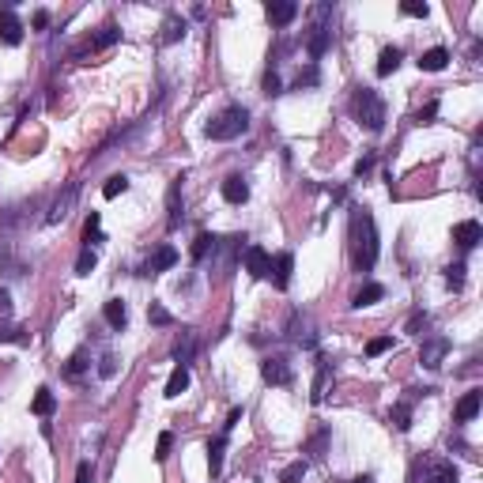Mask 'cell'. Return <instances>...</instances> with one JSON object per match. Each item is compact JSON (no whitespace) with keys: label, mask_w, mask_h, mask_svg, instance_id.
<instances>
[{"label":"cell","mask_w":483,"mask_h":483,"mask_svg":"<svg viewBox=\"0 0 483 483\" xmlns=\"http://www.w3.org/2000/svg\"><path fill=\"white\" fill-rule=\"evenodd\" d=\"M423 325H426V313H412V317H408V333H420Z\"/></svg>","instance_id":"49"},{"label":"cell","mask_w":483,"mask_h":483,"mask_svg":"<svg viewBox=\"0 0 483 483\" xmlns=\"http://www.w3.org/2000/svg\"><path fill=\"white\" fill-rule=\"evenodd\" d=\"M370 170H374V155H362L359 163H355V174L362 178V174H370Z\"/></svg>","instance_id":"46"},{"label":"cell","mask_w":483,"mask_h":483,"mask_svg":"<svg viewBox=\"0 0 483 483\" xmlns=\"http://www.w3.org/2000/svg\"><path fill=\"white\" fill-rule=\"evenodd\" d=\"M393 348V336H374V340L366 344V355L374 359V355H385V351Z\"/></svg>","instance_id":"39"},{"label":"cell","mask_w":483,"mask_h":483,"mask_svg":"<svg viewBox=\"0 0 483 483\" xmlns=\"http://www.w3.org/2000/svg\"><path fill=\"white\" fill-rule=\"evenodd\" d=\"M453 241H457L461 249H472V246H480V241H483V227H480L476 219H461V223L453 227Z\"/></svg>","instance_id":"11"},{"label":"cell","mask_w":483,"mask_h":483,"mask_svg":"<svg viewBox=\"0 0 483 483\" xmlns=\"http://www.w3.org/2000/svg\"><path fill=\"white\" fill-rule=\"evenodd\" d=\"M313 83H317V68H306L299 76V91H302V87H313Z\"/></svg>","instance_id":"45"},{"label":"cell","mask_w":483,"mask_h":483,"mask_svg":"<svg viewBox=\"0 0 483 483\" xmlns=\"http://www.w3.org/2000/svg\"><path fill=\"white\" fill-rule=\"evenodd\" d=\"M189 389V366H174V374L166 377V397H181Z\"/></svg>","instance_id":"25"},{"label":"cell","mask_w":483,"mask_h":483,"mask_svg":"<svg viewBox=\"0 0 483 483\" xmlns=\"http://www.w3.org/2000/svg\"><path fill=\"white\" fill-rule=\"evenodd\" d=\"M328 382H333V370H328V362H317V377H313V393H310L313 404H321V400L328 397Z\"/></svg>","instance_id":"19"},{"label":"cell","mask_w":483,"mask_h":483,"mask_svg":"<svg viewBox=\"0 0 483 483\" xmlns=\"http://www.w3.org/2000/svg\"><path fill=\"white\" fill-rule=\"evenodd\" d=\"M389 423L397 426V431H412V404H393V412H389Z\"/></svg>","instance_id":"26"},{"label":"cell","mask_w":483,"mask_h":483,"mask_svg":"<svg viewBox=\"0 0 483 483\" xmlns=\"http://www.w3.org/2000/svg\"><path fill=\"white\" fill-rule=\"evenodd\" d=\"M249 128V110L246 106H227L223 114H215L212 121L204 125V136L208 140H235Z\"/></svg>","instance_id":"2"},{"label":"cell","mask_w":483,"mask_h":483,"mask_svg":"<svg viewBox=\"0 0 483 483\" xmlns=\"http://www.w3.org/2000/svg\"><path fill=\"white\" fill-rule=\"evenodd\" d=\"M125 189H128V178H125V174H114V178H106V185H102V197L114 200V197H121Z\"/></svg>","instance_id":"33"},{"label":"cell","mask_w":483,"mask_h":483,"mask_svg":"<svg viewBox=\"0 0 483 483\" xmlns=\"http://www.w3.org/2000/svg\"><path fill=\"white\" fill-rule=\"evenodd\" d=\"M170 446H174V434L163 431V434H159V442H155V457H159V461H166V457H170Z\"/></svg>","instance_id":"41"},{"label":"cell","mask_w":483,"mask_h":483,"mask_svg":"<svg viewBox=\"0 0 483 483\" xmlns=\"http://www.w3.org/2000/svg\"><path fill=\"white\" fill-rule=\"evenodd\" d=\"M0 340H4V344H27L30 336L23 333V328H12V325H8V328H0Z\"/></svg>","instance_id":"42"},{"label":"cell","mask_w":483,"mask_h":483,"mask_svg":"<svg viewBox=\"0 0 483 483\" xmlns=\"http://www.w3.org/2000/svg\"><path fill=\"white\" fill-rule=\"evenodd\" d=\"M264 95H268V99H272V95H284V83H279V76H276V72H264Z\"/></svg>","instance_id":"43"},{"label":"cell","mask_w":483,"mask_h":483,"mask_svg":"<svg viewBox=\"0 0 483 483\" xmlns=\"http://www.w3.org/2000/svg\"><path fill=\"white\" fill-rule=\"evenodd\" d=\"M223 200H227V204H246L249 200V185H246L241 174H230V178L223 181Z\"/></svg>","instance_id":"14"},{"label":"cell","mask_w":483,"mask_h":483,"mask_svg":"<svg viewBox=\"0 0 483 483\" xmlns=\"http://www.w3.org/2000/svg\"><path fill=\"white\" fill-rule=\"evenodd\" d=\"M223 449H227V434H219V438L208 442V469H212V476L223 472Z\"/></svg>","instance_id":"22"},{"label":"cell","mask_w":483,"mask_h":483,"mask_svg":"<svg viewBox=\"0 0 483 483\" xmlns=\"http://www.w3.org/2000/svg\"><path fill=\"white\" fill-rule=\"evenodd\" d=\"M382 295H385L382 284H366V287H359V291L351 295V306H355V310H362V306H374Z\"/></svg>","instance_id":"24"},{"label":"cell","mask_w":483,"mask_h":483,"mask_svg":"<svg viewBox=\"0 0 483 483\" xmlns=\"http://www.w3.org/2000/svg\"><path fill=\"white\" fill-rule=\"evenodd\" d=\"M12 313V295H8V287H0V317H8Z\"/></svg>","instance_id":"48"},{"label":"cell","mask_w":483,"mask_h":483,"mask_svg":"<svg viewBox=\"0 0 483 483\" xmlns=\"http://www.w3.org/2000/svg\"><path fill=\"white\" fill-rule=\"evenodd\" d=\"M449 64V50L446 46H434V50H426L423 57H420V68L423 72H442Z\"/></svg>","instance_id":"18"},{"label":"cell","mask_w":483,"mask_h":483,"mask_svg":"<svg viewBox=\"0 0 483 483\" xmlns=\"http://www.w3.org/2000/svg\"><path fill=\"white\" fill-rule=\"evenodd\" d=\"M0 42L4 46H19L23 42V23L12 8H0Z\"/></svg>","instance_id":"9"},{"label":"cell","mask_w":483,"mask_h":483,"mask_svg":"<svg viewBox=\"0 0 483 483\" xmlns=\"http://www.w3.org/2000/svg\"><path fill=\"white\" fill-rule=\"evenodd\" d=\"M178 197H181V178H174L170 185V193H166V208H170V215H166V227H178V219H181V204H178Z\"/></svg>","instance_id":"23"},{"label":"cell","mask_w":483,"mask_h":483,"mask_svg":"<svg viewBox=\"0 0 483 483\" xmlns=\"http://www.w3.org/2000/svg\"><path fill=\"white\" fill-rule=\"evenodd\" d=\"M351 483H374V480H370V476H359V480H351Z\"/></svg>","instance_id":"52"},{"label":"cell","mask_w":483,"mask_h":483,"mask_svg":"<svg viewBox=\"0 0 483 483\" xmlns=\"http://www.w3.org/2000/svg\"><path fill=\"white\" fill-rule=\"evenodd\" d=\"M351 261L359 272H370L377 264V230H374V215L366 208L351 212Z\"/></svg>","instance_id":"1"},{"label":"cell","mask_w":483,"mask_h":483,"mask_svg":"<svg viewBox=\"0 0 483 483\" xmlns=\"http://www.w3.org/2000/svg\"><path fill=\"white\" fill-rule=\"evenodd\" d=\"M325 446H328V431H325V426H317V431L310 434V442H306V453L321 461V457H325Z\"/></svg>","instance_id":"28"},{"label":"cell","mask_w":483,"mask_h":483,"mask_svg":"<svg viewBox=\"0 0 483 483\" xmlns=\"http://www.w3.org/2000/svg\"><path fill=\"white\" fill-rule=\"evenodd\" d=\"M480 404H483V393H476V389H472V393H464V397L461 400H457V423H472V420H476V415H480Z\"/></svg>","instance_id":"13"},{"label":"cell","mask_w":483,"mask_h":483,"mask_svg":"<svg viewBox=\"0 0 483 483\" xmlns=\"http://www.w3.org/2000/svg\"><path fill=\"white\" fill-rule=\"evenodd\" d=\"M291 272H295V257L287 253H276L272 257V264H268V276H272V284L279 287V291H287V287H291Z\"/></svg>","instance_id":"6"},{"label":"cell","mask_w":483,"mask_h":483,"mask_svg":"<svg viewBox=\"0 0 483 483\" xmlns=\"http://www.w3.org/2000/svg\"><path fill=\"white\" fill-rule=\"evenodd\" d=\"M193 351H197V340H193V333H185L178 344H174V359H178V366H185V362L193 359Z\"/></svg>","instance_id":"31"},{"label":"cell","mask_w":483,"mask_h":483,"mask_svg":"<svg viewBox=\"0 0 483 483\" xmlns=\"http://www.w3.org/2000/svg\"><path fill=\"white\" fill-rule=\"evenodd\" d=\"M328 42H333V30H328V27H313V30H310V38H306V53H310V57L317 61L321 53L328 50Z\"/></svg>","instance_id":"16"},{"label":"cell","mask_w":483,"mask_h":483,"mask_svg":"<svg viewBox=\"0 0 483 483\" xmlns=\"http://www.w3.org/2000/svg\"><path fill=\"white\" fill-rule=\"evenodd\" d=\"M351 110H355V117H359L362 128H370V132H382V128H385V102H382V95H377V91L359 87Z\"/></svg>","instance_id":"3"},{"label":"cell","mask_w":483,"mask_h":483,"mask_svg":"<svg viewBox=\"0 0 483 483\" xmlns=\"http://www.w3.org/2000/svg\"><path fill=\"white\" fill-rule=\"evenodd\" d=\"M412 483H461L453 461H442V457H420L412 469Z\"/></svg>","instance_id":"4"},{"label":"cell","mask_w":483,"mask_h":483,"mask_svg":"<svg viewBox=\"0 0 483 483\" xmlns=\"http://www.w3.org/2000/svg\"><path fill=\"white\" fill-rule=\"evenodd\" d=\"M114 362H117L114 355H106V359H102V362H99V374H102V377H114V370H117V366H114Z\"/></svg>","instance_id":"47"},{"label":"cell","mask_w":483,"mask_h":483,"mask_svg":"<svg viewBox=\"0 0 483 483\" xmlns=\"http://www.w3.org/2000/svg\"><path fill=\"white\" fill-rule=\"evenodd\" d=\"M76 483H95V469H91V461H79V469H76Z\"/></svg>","instance_id":"44"},{"label":"cell","mask_w":483,"mask_h":483,"mask_svg":"<svg viewBox=\"0 0 483 483\" xmlns=\"http://www.w3.org/2000/svg\"><path fill=\"white\" fill-rule=\"evenodd\" d=\"M400 12L412 15V19H426V15H431V8L420 4V0H404V4H400Z\"/></svg>","instance_id":"40"},{"label":"cell","mask_w":483,"mask_h":483,"mask_svg":"<svg viewBox=\"0 0 483 483\" xmlns=\"http://www.w3.org/2000/svg\"><path fill=\"white\" fill-rule=\"evenodd\" d=\"M148 321H151V325H159V328L174 325L170 310H166V306H159V302H151V306H148Z\"/></svg>","instance_id":"34"},{"label":"cell","mask_w":483,"mask_h":483,"mask_svg":"<svg viewBox=\"0 0 483 483\" xmlns=\"http://www.w3.org/2000/svg\"><path fill=\"white\" fill-rule=\"evenodd\" d=\"M400 61H404V53H400L397 46H385L382 57H377V76H393V72L400 68Z\"/></svg>","instance_id":"20"},{"label":"cell","mask_w":483,"mask_h":483,"mask_svg":"<svg viewBox=\"0 0 483 483\" xmlns=\"http://www.w3.org/2000/svg\"><path fill=\"white\" fill-rule=\"evenodd\" d=\"M34 27H38V30L50 27V12H34Z\"/></svg>","instance_id":"51"},{"label":"cell","mask_w":483,"mask_h":483,"mask_svg":"<svg viewBox=\"0 0 483 483\" xmlns=\"http://www.w3.org/2000/svg\"><path fill=\"white\" fill-rule=\"evenodd\" d=\"M268 264H272V257H268V249H264V246H246V272L253 279L268 276Z\"/></svg>","instance_id":"10"},{"label":"cell","mask_w":483,"mask_h":483,"mask_svg":"<svg viewBox=\"0 0 483 483\" xmlns=\"http://www.w3.org/2000/svg\"><path fill=\"white\" fill-rule=\"evenodd\" d=\"M99 227H102V215H99V212H91V219H87V227H83V249H91L95 241H106Z\"/></svg>","instance_id":"29"},{"label":"cell","mask_w":483,"mask_h":483,"mask_svg":"<svg viewBox=\"0 0 483 483\" xmlns=\"http://www.w3.org/2000/svg\"><path fill=\"white\" fill-rule=\"evenodd\" d=\"M178 38H185V19H181V15H166V23H163V42H178Z\"/></svg>","instance_id":"30"},{"label":"cell","mask_w":483,"mask_h":483,"mask_svg":"<svg viewBox=\"0 0 483 483\" xmlns=\"http://www.w3.org/2000/svg\"><path fill=\"white\" fill-rule=\"evenodd\" d=\"M434 114H438V102H426V106L420 110V117H415V121H431Z\"/></svg>","instance_id":"50"},{"label":"cell","mask_w":483,"mask_h":483,"mask_svg":"<svg viewBox=\"0 0 483 483\" xmlns=\"http://www.w3.org/2000/svg\"><path fill=\"white\" fill-rule=\"evenodd\" d=\"M446 351H449V340H446V336L423 340V348H420V362H423L426 370H438V366H442V359H446Z\"/></svg>","instance_id":"8"},{"label":"cell","mask_w":483,"mask_h":483,"mask_svg":"<svg viewBox=\"0 0 483 483\" xmlns=\"http://www.w3.org/2000/svg\"><path fill=\"white\" fill-rule=\"evenodd\" d=\"M102 317H106V325H110V328H117V333H121V328H125V321H128L125 302H121V299H110L106 306H102Z\"/></svg>","instance_id":"17"},{"label":"cell","mask_w":483,"mask_h":483,"mask_svg":"<svg viewBox=\"0 0 483 483\" xmlns=\"http://www.w3.org/2000/svg\"><path fill=\"white\" fill-rule=\"evenodd\" d=\"M264 12H268V23H272V27H287V23L299 15V4H295V0H272Z\"/></svg>","instance_id":"12"},{"label":"cell","mask_w":483,"mask_h":483,"mask_svg":"<svg viewBox=\"0 0 483 483\" xmlns=\"http://www.w3.org/2000/svg\"><path fill=\"white\" fill-rule=\"evenodd\" d=\"M178 264V253H174V246H159L155 253H151V261H148V276H155V272H166V268H174Z\"/></svg>","instance_id":"15"},{"label":"cell","mask_w":483,"mask_h":483,"mask_svg":"<svg viewBox=\"0 0 483 483\" xmlns=\"http://www.w3.org/2000/svg\"><path fill=\"white\" fill-rule=\"evenodd\" d=\"M446 284H449V291H461V287H464V264L461 261L446 268Z\"/></svg>","instance_id":"37"},{"label":"cell","mask_w":483,"mask_h":483,"mask_svg":"<svg viewBox=\"0 0 483 483\" xmlns=\"http://www.w3.org/2000/svg\"><path fill=\"white\" fill-rule=\"evenodd\" d=\"M208 249H215V238L212 235H197V241H193V261H204Z\"/></svg>","instance_id":"38"},{"label":"cell","mask_w":483,"mask_h":483,"mask_svg":"<svg viewBox=\"0 0 483 483\" xmlns=\"http://www.w3.org/2000/svg\"><path fill=\"white\" fill-rule=\"evenodd\" d=\"M87 366H91V362H87V351H76V355L68 359V366H64V377H72V382H76Z\"/></svg>","instance_id":"35"},{"label":"cell","mask_w":483,"mask_h":483,"mask_svg":"<svg viewBox=\"0 0 483 483\" xmlns=\"http://www.w3.org/2000/svg\"><path fill=\"white\" fill-rule=\"evenodd\" d=\"M95 264H99V253H95V249H83V253L76 257V276H91Z\"/></svg>","instance_id":"32"},{"label":"cell","mask_w":483,"mask_h":483,"mask_svg":"<svg viewBox=\"0 0 483 483\" xmlns=\"http://www.w3.org/2000/svg\"><path fill=\"white\" fill-rule=\"evenodd\" d=\"M302 480H306V461H291L279 472V483H302Z\"/></svg>","instance_id":"36"},{"label":"cell","mask_w":483,"mask_h":483,"mask_svg":"<svg viewBox=\"0 0 483 483\" xmlns=\"http://www.w3.org/2000/svg\"><path fill=\"white\" fill-rule=\"evenodd\" d=\"M53 408H57V397H53V389H46V385H42V389L34 393V400H30V412L46 420V415H53Z\"/></svg>","instance_id":"21"},{"label":"cell","mask_w":483,"mask_h":483,"mask_svg":"<svg viewBox=\"0 0 483 483\" xmlns=\"http://www.w3.org/2000/svg\"><path fill=\"white\" fill-rule=\"evenodd\" d=\"M261 377L268 385H287L291 382V362H287L284 355H268L261 362Z\"/></svg>","instance_id":"5"},{"label":"cell","mask_w":483,"mask_h":483,"mask_svg":"<svg viewBox=\"0 0 483 483\" xmlns=\"http://www.w3.org/2000/svg\"><path fill=\"white\" fill-rule=\"evenodd\" d=\"M76 197H79L76 185H64V193H57V200H53L50 212H46V223H61V219H68V212L76 208Z\"/></svg>","instance_id":"7"},{"label":"cell","mask_w":483,"mask_h":483,"mask_svg":"<svg viewBox=\"0 0 483 483\" xmlns=\"http://www.w3.org/2000/svg\"><path fill=\"white\" fill-rule=\"evenodd\" d=\"M117 38H121V30L114 27V23H106V27H99V34L91 38V50H110Z\"/></svg>","instance_id":"27"}]
</instances>
